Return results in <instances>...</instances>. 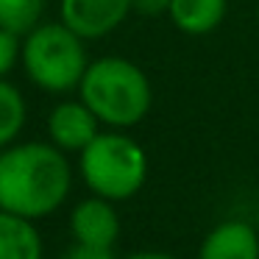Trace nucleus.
I'll return each instance as SVG.
<instances>
[{
	"label": "nucleus",
	"mask_w": 259,
	"mask_h": 259,
	"mask_svg": "<svg viewBox=\"0 0 259 259\" xmlns=\"http://www.w3.org/2000/svg\"><path fill=\"white\" fill-rule=\"evenodd\" d=\"M45 245L34 220L0 209V259H42Z\"/></svg>",
	"instance_id": "9"
},
{
	"label": "nucleus",
	"mask_w": 259,
	"mask_h": 259,
	"mask_svg": "<svg viewBox=\"0 0 259 259\" xmlns=\"http://www.w3.org/2000/svg\"><path fill=\"white\" fill-rule=\"evenodd\" d=\"M229 0H170V20L181 34H212L226 17Z\"/></svg>",
	"instance_id": "10"
},
{
	"label": "nucleus",
	"mask_w": 259,
	"mask_h": 259,
	"mask_svg": "<svg viewBox=\"0 0 259 259\" xmlns=\"http://www.w3.org/2000/svg\"><path fill=\"white\" fill-rule=\"evenodd\" d=\"M120 214L112 201L90 195L78 201L70 212V234L73 242L81 245H98V248H114L120 240Z\"/></svg>",
	"instance_id": "7"
},
{
	"label": "nucleus",
	"mask_w": 259,
	"mask_h": 259,
	"mask_svg": "<svg viewBox=\"0 0 259 259\" xmlns=\"http://www.w3.org/2000/svg\"><path fill=\"white\" fill-rule=\"evenodd\" d=\"M101 134V120L84 101H62L48 114V142L64 153H81Z\"/></svg>",
	"instance_id": "6"
},
{
	"label": "nucleus",
	"mask_w": 259,
	"mask_h": 259,
	"mask_svg": "<svg viewBox=\"0 0 259 259\" xmlns=\"http://www.w3.org/2000/svg\"><path fill=\"white\" fill-rule=\"evenodd\" d=\"M23 56V45H20V36L12 31L0 28V78H6L14 70V64Z\"/></svg>",
	"instance_id": "13"
},
{
	"label": "nucleus",
	"mask_w": 259,
	"mask_h": 259,
	"mask_svg": "<svg viewBox=\"0 0 259 259\" xmlns=\"http://www.w3.org/2000/svg\"><path fill=\"white\" fill-rule=\"evenodd\" d=\"M45 0H0V28L25 36L39 25Z\"/></svg>",
	"instance_id": "12"
},
{
	"label": "nucleus",
	"mask_w": 259,
	"mask_h": 259,
	"mask_svg": "<svg viewBox=\"0 0 259 259\" xmlns=\"http://www.w3.org/2000/svg\"><path fill=\"white\" fill-rule=\"evenodd\" d=\"M64 259H120L114 253V248H98V245H81L73 242L64 253Z\"/></svg>",
	"instance_id": "14"
},
{
	"label": "nucleus",
	"mask_w": 259,
	"mask_h": 259,
	"mask_svg": "<svg viewBox=\"0 0 259 259\" xmlns=\"http://www.w3.org/2000/svg\"><path fill=\"white\" fill-rule=\"evenodd\" d=\"M131 12L142 17H159L170 12V0H131Z\"/></svg>",
	"instance_id": "15"
},
{
	"label": "nucleus",
	"mask_w": 259,
	"mask_h": 259,
	"mask_svg": "<svg viewBox=\"0 0 259 259\" xmlns=\"http://www.w3.org/2000/svg\"><path fill=\"white\" fill-rule=\"evenodd\" d=\"M256 17H259V9H256Z\"/></svg>",
	"instance_id": "17"
},
{
	"label": "nucleus",
	"mask_w": 259,
	"mask_h": 259,
	"mask_svg": "<svg viewBox=\"0 0 259 259\" xmlns=\"http://www.w3.org/2000/svg\"><path fill=\"white\" fill-rule=\"evenodd\" d=\"M123 259H179L176 253H167V251H134Z\"/></svg>",
	"instance_id": "16"
},
{
	"label": "nucleus",
	"mask_w": 259,
	"mask_h": 259,
	"mask_svg": "<svg viewBox=\"0 0 259 259\" xmlns=\"http://www.w3.org/2000/svg\"><path fill=\"white\" fill-rule=\"evenodd\" d=\"M81 101L92 109L101 125L125 131L142 123L151 112L153 90L140 64L123 56H103L90 62L81 78Z\"/></svg>",
	"instance_id": "2"
},
{
	"label": "nucleus",
	"mask_w": 259,
	"mask_h": 259,
	"mask_svg": "<svg viewBox=\"0 0 259 259\" xmlns=\"http://www.w3.org/2000/svg\"><path fill=\"white\" fill-rule=\"evenodd\" d=\"M20 62L31 84L56 95L78 90L90 67L84 39L64 23H42L28 31Z\"/></svg>",
	"instance_id": "4"
},
{
	"label": "nucleus",
	"mask_w": 259,
	"mask_h": 259,
	"mask_svg": "<svg viewBox=\"0 0 259 259\" xmlns=\"http://www.w3.org/2000/svg\"><path fill=\"white\" fill-rule=\"evenodd\" d=\"M198 259H259V231L248 220H223L206 231Z\"/></svg>",
	"instance_id": "8"
},
{
	"label": "nucleus",
	"mask_w": 259,
	"mask_h": 259,
	"mask_svg": "<svg viewBox=\"0 0 259 259\" xmlns=\"http://www.w3.org/2000/svg\"><path fill=\"white\" fill-rule=\"evenodd\" d=\"M25 114L28 109H25L23 92L6 78H0V151L14 145V140L25 125Z\"/></svg>",
	"instance_id": "11"
},
{
	"label": "nucleus",
	"mask_w": 259,
	"mask_h": 259,
	"mask_svg": "<svg viewBox=\"0 0 259 259\" xmlns=\"http://www.w3.org/2000/svg\"><path fill=\"white\" fill-rule=\"evenodd\" d=\"M62 23L81 39H101L117 31L131 14V0H62Z\"/></svg>",
	"instance_id": "5"
},
{
	"label": "nucleus",
	"mask_w": 259,
	"mask_h": 259,
	"mask_svg": "<svg viewBox=\"0 0 259 259\" xmlns=\"http://www.w3.org/2000/svg\"><path fill=\"white\" fill-rule=\"evenodd\" d=\"M78 156L90 192L112 203L134 198L148 181V153L125 131H101Z\"/></svg>",
	"instance_id": "3"
},
{
	"label": "nucleus",
	"mask_w": 259,
	"mask_h": 259,
	"mask_svg": "<svg viewBox=\"0 0 259 259\" xmlns=\"http://www.w3.org/2000/svg\"><path fill=\"white\" fill-rule=\"evenodd\" d=\"M73 190L67 153L53 142H14L0 151V209L28 220L51 218Z\"/></svg>",
	"instance_id": "1"
}]
</instances>
